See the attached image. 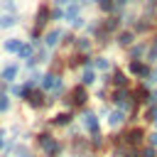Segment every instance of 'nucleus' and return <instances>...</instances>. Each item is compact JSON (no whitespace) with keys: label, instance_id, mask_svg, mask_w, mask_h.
I'll return each instance as SVG.
<instances>
[{"label":"nucleus","instance_id":"22","mask_svg":"<svg viewBox=\"0 0 157 157\" xmlns=\"http://www.w3.org/2000/svg\"><path fill=\"white\" fill-rule=\"evenodd\" d=\"M5 108H7V98H5V96H0V110H5Z\"/></svg>","mask_w":157,"mask_h":157},{"label":"nucleus","instance_id":"20","mask_svg":"<svg viewBox=\"0 0 157 157\" xmlns=\"http://www.w3.org/2000/svg\"><path fill=\"white\" fill-rule=\"evenodd\" d=\"M96 66H98V69H108V59L98 56V59H96Z\"/></svg>","mask_w":157,"mask_h":157},{"label":"nucleus","instance_id":"8","mask_svg":"<svg viewBox=\"0 0 157 157\" xmlns=\"http://www.w3.org/2000/svg\"><path fill=\"white\" fill-rule=\"evenodd\" d=\"M15 76H17V66H7V69L2 71V78H5V81H12Z\"/></svg>","mask_w":157,"mask_h":157},{"label":"nucleus","instance_id":"10","mask_svg":"<svg viewBox=\"0 0 157 157\" xmlns=\"http://www.w3.org/2000/svg\"><path fill=\"white\" fill-rule=\"evenodd\" d=\"M17 54H20L22 59H29V56H32V47H29V44H22V47L17 49Z\"/></svg>","mask_w":157,"mask_h":157},{"label":"nucleus","instance_id":"6","mask_svg":"<svg viewBox=\"0 0 157 157\" xmlns=\"http://www.w3.org/2000/svg\"><path fill=\"white\" fill-rule=\"evenodd\" d=\"M74 103H76V105L86 103V91H83L81 86H76V88H74Z\"/></svg>","mask_w":157,"mask_h":157},{"label":"nucleus","instance_id":"19","mask_svg":"<svg viewBox=\"0 0 157 157\" xmlns=\"http://www.w3.org/2000/svg\"><path fill=\"white\" fill-rule=\"evenodd\" d=\"M147 145L150 147H157V132H150L147 135Z\"/></svg>","mask_w":157,"mask_h":157},{"label":"nucleus","instance_id":"13","mask_svg":"<svg viewBox=\"0 0 157 157\" xmlns=\"http://www.w3.org/2000/svg\"><path fill=\"white\" fill-rule=\"evenodd\" d=\"M69 120H71V115H69V113H59V115L54 118V123H56V125H66Z\"/></svg>","mask_w":157,"mask_h":157},{"label":"nucleus","instance_id":"14","mask_svg":"<svg viewBox=\"0 0 157 157\" xmlns=\"http://www.w3.org/2000/svg\"><path fill=\"white\" fill-rule=\"evenodd\" d=\"M145 118H147L150 123H155V125H157V105H152V108L145 113Z\"/></svg>","mask_w":157,"mask_h":157},{"label":"nucleus","instance_id":"1","mask_svg":"<svg viewBox=\"0 0 157 157\" xmlns=\"http://www.w3.org/2000/svg\"><path fill=\"white\" fill-rule=\"evenodd\" d=\"M145 137H147V135H145L142 128H132V130L125 135V145H128V147H137V145H142Z\"/></svg>","mask_w":157,"mask_h":157},{"label":"nucleus","instance_id":"15","mask_svg":"<svg viewBox=\"0 0 157 157\" xmlns=\"http://www.w3.org/2000/svg\"><path fill=\"white\" fill-rule=\"evenodd\" d=\"M47 15H49V12H47V7H42V10L37 12V25H39V27L47 22Z\"/></svg>","mask_w":157,"mask_h":157},{"label":"nucleus","instance_id":"18","mask_svg":"<svg viewBox=\"0 0 157 157\" xmlns=\"http://www.w3.org/2000/svg\"><path fill=\"white\" fill-rule=\"evenodd\" d=\"M93 78H96V76H93V71H91V69H88V71H83V76H81V81H83V83H93Z\"/></svg>","mask_w":157,"mask_h":157},{"label":"nucleus","instance_id":"12","mask_svg":"<svg viewBox=\"0 0 157 157\" xmlns=\"http://www.w3.org/2000/svg\"><path fill=\"white\" fill-rule=\"evenodd\" d=\"M22 44H20V39H10V42H5V49L7 52H17Z\"/></svg>","mask_w":157,"mask_h":157},{"label":"nucleus","instance_id":"9","mask_svg":"<svg viewBox=\"0 0 157 157\" xmlns=\"http://www.w3.org/2000/svg\"><path fill=\"white\" fill-rule=\"evenodd\" d=\"M118 42H120L123 47H128V44L132 42V32H120V37H118Z\"/></svg>","mask_w":157,"mask_h":157},{"label":"nucleus","instance_id":"11","mask_svg":"<svg viewBox=\"0 0 157 157\" xmlns=\"http://www.w3.org/2000/svg\"><path fill=\"white\" fill-rule=\"evenodd\" d=\"M12 25H15L12 15H0V27H12Z\"/></svg>","mask_w":157,"mask_h":157},{"label":"nucleus","instance_id":"21","mask_svg":"<svg viewBox=\"0 0 157 157\" xmlns=\"http://www.w3.org/2000/svg\"><path fill=\"white\" fill-rule=\"evenodd\" d=\"M101 7H103V10H113V7H115V2H110V0H103V2H101Z\"/></svg>","mask_w":157,"mask_h":157},{"label":"nucleus","instance_id":"2","mask_svg":"<svg viewBox=\"0 0 157 157\" xmlns=\"http://www.w3.org/2000/svg\"><path fill=\"white\" fill-rule=\"evenodd\" d=\"M83 125H86V130L98 132V118H96L93 113H83Z\"/></svg>","mask_w":157,"mask_h":157},{"label":"nucleus","instance_id":"4","mask_svg":"<svg viewBox=\"0 0 157 157\" xmlns=\"http://www.w3.org/2000/svg\"><path fill=\"white\" fill-rule=\"evenodd\" d=\"M42 86H44V88H52V91H59V88H61V81H59L54 74H49V76H44Z\"/></svg>","mask_w":157,"mask_h":157},{"label":"nucleus","instance_id":"17","mask_svg":"<svg viewBox=\"0 0 157 157\" xmlns=\"http://www.w3.org/2000/svg\"><path fill=\"white\" fill-rule=\"evenodd\" d=\"M140 157H157V152H155V147H150V145H147V147H142V150H140Z\"/></svg>","mask_w":157,"mask_h":157},{"label":"nucleus","instance_id":"7","mask_svg":"<svg viewBox=\"0 0 157 157\" xmlns=\"http://www.w3.org/2000/svg\"><path fill=\"white\" fill-rule=\"evenodd\" d=\"M59 37H61V32H59V29H52V32L47 34V39H44V42H47L49 47H54V44L59 42Z\"/></svg>","mask_w":157,"mask_h":157},{"label":"nucleus","instance_id":"3","mask_svg":"<svg viewBox=\"0 0 157 157\" xmlns=\"http://www.w3.org/2000/svg\"><path fill=\"white\" fill-rule=\"evenodd\" d=\"M128 71H130V74H135V76H147V66H145L142 61H130Z\"/></svg>","mask_w":157,"mask_h":157},{"label":"nucleus","instance_id":"5","mask_svg":"<svg viewBox=\"0 0 157 157\" xmlns=\"http://www.w3.org/2000/svg\"><path fill=\"white\" fill-rule=\"evenodd\" d=\"M123 120H125V113H123V110H113V113L108 115V123H110L113 128H115V125H120Z\"/></svg>","mask_w":157,"mask_h":157},{"label":"nucleus","instance_id":"16","mask_svg":"<svg viewBox=\"0 0 157 157\" xmlns=\"http://www.w3.org/2000/svg\"><path fill=\"white\" fill-rule=\"evenodd\" d=\"M113 81H115L118 86H125V83H128V78H125V74H123V71H115V76H113Z\"/></svg>","mask_w":157,"mask_h":157}]
</instances>
